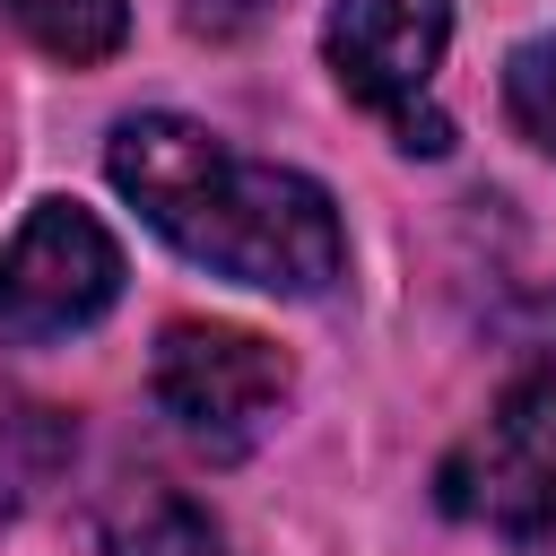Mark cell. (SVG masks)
Returning <instances> with one entry per match:
<instances>
[{
	"label": "cell",
	"mask_w": 556,
	"mask_h": 556,
	"mask_svg": "<svg viewBox=\"0 0 556 556\" xmlns=\"http://www.w3.org/2000/svg\"><path fill=\"white\" fill-rule=\"evenodd\" d=\"M504 104L521 122V139H539L556 156V35H530L513 61H504Z\"/></svg>",
	"instance_id": "cell-9"
},
{
	"label": "cell",
	"mask_w": 556,
	"mask_h": 556,
	"mask_svg": "<svg viewBox=\"0 0 556 556\" xmlns=\"http://www.w3.org/2000/svg\"><path fill=\"white\" fill-rule=\"evenodd\" d=\"M104 556H226L217 521L165 486V478H130L113 504H104Z\"/></svg>",
	"instance_id": "cell-6"
},
{
	"label": "cell",
	"mask_w": 556,
	"mask_h": 556,
	"mask_svg": "<svg viewBox=\"0 0 556 556\" xmlns=\"http://www.w3.org/2000/svg\"><path fill=\"white\" fill-rule=\"evenodd\" d=\"M321 43H330L339 87L365 113H382L408 156H443L452 148V122L426 96L434 70H443V43H452V0H339Z\"/></svg>",
	"instance_id": "cell-3"
},
{
	"label": "cell",
	"mask_w": 556,
	"mask_h": 556,
	"mask_svg": "<svg viewBox=\"0 0 556 556\" xmlns=\"http://www.w3.org/2000/svg\"><path fill=\"white\" fill-rule=\"evenodd\" d=\"M0 17H9L35 52H52V61H70V70L113 61L122 35H130V0H0Z\"/></svg>",
	"instance_id": "cell-8"
},
{
	"label": "cell",
	"mask_w": 556,
	"mask_h": 556,
	"mask_svg": "<svg viewBox=\"0 0 556 556\" xmlns=\"http://www.w3.org/2000/svg\"><path fill=\"white\" fill-rule=\"evenodd\" d=\"M113 191L200 269L261 295H330L348 269L339 208L313 174L226 148L191 113H130L104 148Z\"/></svg>",
	"instance_id": "cell-1"
},
{
	"label": "cell",
	"mask_w": 556,
	"mask_h": 556,
	"mask_svg": "<svg viewBox=\"0 0 556 556\" xmlns=\"http://www.w3.org/2000/svg\"><path fill=\"white\" fill-rule=\"evenodd\" d=\"M70 452H78L70 408L0 391V521H17V513H26V504L70 469Z\"/></svg>",
	"instance_id": "cell-7"
},
{
	"label": "cell",
	"mask_w": 556,
	"mask_h": 556,
	"mask_svg": "<svg viewBox=\"0 0 556 556\" xmlns=\"http://www.w3.org/2000/svg\"><path fill=\"white\" fill-rule=\"evenodd\" d=\"M443 504L460 521L547 539L556 530V374H521L443 460Z\"/></svg>",
	"instance_id": "cell-5"
},
{
	"label": "cell",
	"mask_w": 556,
	"mask_h": 556,
	"mask_svg": "<svg viewBox=\"0 0 556 556\" xmlns=\"http://www.w3.org/2000/svg\"><path fill=\"white\" fill-rule=\"evenodd\" d=\"M156 408L174 417V434L208 460H243L278 408H287V356L261 339V330H235V321H174L156 339Z\"/></svg>",
	"instance_id": "cell-2"
},
{
	"label": "cell",
	"mask_w": 556,
	"mask_h": 556,
	"mask_svg": "<svg viewBox=\"0 0 556 556\" xmlns=\"http://www.w3.org/2000/svg\"><path fill=\"white\" fill-rule=\"evenodd\" d=\"M287 0H182V17L200 26V35H217V43H235V35H252V26H269Z\"/></svg>",
	"instance_id": "cell-10"
},
{
	"label": "cell",
	"mask_w": 556,
	"mask_h": 556,
	"mask_svg": "<svg viewBox=\"0 0 556 556\" xmlns=\"http://www.w3.org/2000/svg\"><path fill=\"white\" fill-rule=\"evenodd\" d=\"M122 295V243L78 200H35L0 252V348H52L104 321Z\"/></svg>",
	"instance_id": "cell-4"
}]
</instances>
